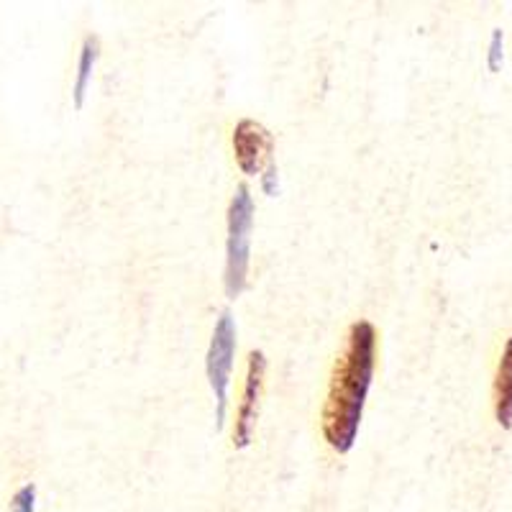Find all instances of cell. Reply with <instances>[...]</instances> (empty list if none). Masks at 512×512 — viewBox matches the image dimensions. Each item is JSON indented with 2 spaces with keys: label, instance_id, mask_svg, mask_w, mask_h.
<instances>
[{
  "label": "cell",
  "instance_id": "obj_1",
  "mask_svg": "<svg viewBox=\"0 0 512 512\" xmlns=\"http://www.w3.org/2000/svg\"><path fill=\"white\" fill-rule=\"evenodd\" d=\"M377 331L369 320H356L346 333L344 351L338 354L323 405V436L338 454L351 451L359 433L361 415L372 387Z\"/></svg>",
  "mask_w": 512,
  "mask_h": 512
},
{
  "label": "cell",
  "instance_id": "obj_5",
  "mask_svg": "<svg viewBox=\"0 0 512 512\" xmlns=\"http://www.w3.org/2000/svg\"><path fill=\"white\" fill-rule=\"evenodd\" d=\"M264 372H267V359L264 351H251L249 367H246V382H244V400H241L239 415H236V425H233V446L246 448L254 436L256 413H259V397H262Z\"/></svg>",
  "mask_w": 512,
  "mask_h": 512
},
{
  "label": "cell",
  "instance_id": "obj_4",
  "mask_svg": "<svg viewBox=\"0 0 512 512\" xmlns=\"http://www.w3.org/2000/svg\"><path fill=\"white\" fill-rule=\"evenodd\" d=\"M272 149V134L254 118H244L233 128V152H236V162L244 175H259L264 167H269Z\"/></svg>",
  "mask_w": 512,
  "mask_h": 512
},
{
  "label": "cell",
  "instance_id": "obj_7",
  "mask_svg": "<svg viewBox=\"0 0 512 512\" xmlns=\"http://www.w3.org/2000/svg\"><path fill=\"white\" fill-rule=\"evenodd\" d=\"M98 54H100V41L95 39V36H88L80 49L77 77H75V85H72V103H75L77 111H80L82 103H85V95H88V85L90 80H93V70H95V62H98Z\"/></svg>",
  "mask_w": 512,
  "mask_h": 512
},
{
  "label": "cell",
  "instance_id": "obj_8",
  "mask_svg": "<svg viewBox=\"0 0 512 512\" xmlns=\"http://www.w3.org/2000/svg\"><path fill=\"white\" fill-rule=\"evenodd\" d=\"M36 507V487L34 484H24L18 489L11 500V512H34Z\"/></svg>",
  "mask_w": 512,
  "mask_h": 512
},
{
  "label": "cell",
  "instance_id": "obj_6",
  "mask_svg": "<svg viewBox=\"0 0 512 512\" xmlns=\"http://www.w3.org/2000/svg\"><path fill=\"white\" fill-rule=\"evenodd\" d=\"M495 418L505 431H510L512 428V336L507 338V344L500 356V364H497Z\"/></svg>",
  "mask_w": 512,
  "mask_h": 512
},
{
  "label": "cell",
  "instance_id": "obj_3",
  "mask_svg": "<svg viewBox=\"0 0 512 512\" xmlns=\"http://www.w3.org/2000/svg\"><path fill=\"white\" fill-rule=\"evenodd\" d=\"M233 356H236V320L233 315L221 313L216 320L213 336H210L208 356H205V372H208L210 390L216 397V428L221 431L228 408V384H231Z\"/></svg>",
  "mask_w": 512,
  "mask_h": 512
},
{
  "label": "cell",
  "instance_id": "obj_9",
  "mask_svg": "<svg viewBox=\"0 0 512 512\" xmlns=\"http://www.w3.org/2000/svg\"><path fill=\"white\" fill-rule=\"evenodd\" d=\"M500 44H502V34L500 31H495V34H492V49H489V67H492V70L500 67Z\"/></svg>",
  "mask_w": 512,
  "mask_h": 512
},
{
  "label": "cell",
  "instance_id": "obj_10",
  "mask_svg": "<svg viewBox=\"0 0 512 512\" xmlns=\"http://www.w3.org/2000/svg\"><path fill=\"white\" fill-rule=\"evenodd\" d=\"M274 182H277V167H274V164H269L267 172H264V190H267L269 195H274V190H277V187H274Z\"/></svg>",
  "mask_w": 512,
  "mask_h": 512
},
{
  "label": "cell",
  "instance_id": "obj_2",
  "mask_svg": "<svg viewBox=\"0 0 512 512\" xmlns=\"http://www.w3.org/2000/svg\"><path fill=\"white\" fill-rule=\"evenodd\" d=\"M251 226H254V198L246 185L236 187L228 205V241H226V295L231 300L244 292L251 262Z\"/></svg>",
  "mask_w": 512,
  "mask_h": 512
}]
</instances>
